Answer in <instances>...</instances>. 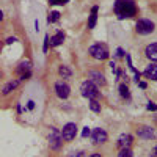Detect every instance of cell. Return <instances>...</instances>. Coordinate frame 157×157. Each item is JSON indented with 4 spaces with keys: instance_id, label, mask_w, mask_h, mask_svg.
Segmentation results:
<instances>
[{
    "instance_id": "obj_1",
    "label": "cell",
    "mask_w": 157,
    "mask_h": 157,
    "mask_svg": "<svg viewBox=\"0 0 157 157\" xmlns=\"http://www.w3.org/2000/svg\"><path fill=\"white\" fill-rule=\"evenodd\" d=\"M113 10H115V14L118 16V19L132 17L138 11L134 0H116L113 5Z\"/></svg>"
},
{
    "instance_id": "obj_2",
    "label": "cell",
    "mask_w": 157,
    "mask_h": 157,
    "mask_svg": "<svg viewBox=\"0 0 157 157\" xmlns=\"http://www.w3.org/2000/svg\"><path fill=\"white\" fill-rule=\"evenodd\" d=\"M88 54L93 57V58L102 61V60H107L109 58L110 50H109V47H107L105 43H98V44H93V46L88 49Z\"/></svg>"
},
{
    "instance_id": "obj_3",
    "label": "cell",
    "mask_w": 157,
    "mask_h": 157,
    "mask_svg": "<svg viewBox=\"0 0 157 157\" xmlns=\"http://www.w3.org/2000/svg\"><path fill=\"white\" fill-rule=\"evenodd\" d=\"M80 93L83 98H88V99H98L99 94H101V91L98 88V85H94L91 80H85L80 86Z\"/></svg>"
},
{
    "instance_id": "obj_4",
    "label": "cell",
    "mask_w": 157,
    "mask_h": 157,
    "mask_svg": "<svg viewBox=\"0 0 157 157\" xmlns=\"http://www.w3.org/2000/svg\"><path fill=\"white\" fill-rule=\"evenodd\" d=\"M60 134H61V140L63 141H72L75 138V135H77V126H75V123L64 124Z\"/></svg>"
},
{
    "instance_id": "obj_5",
    "label": "cell",
    "mask_w": 157,
    "mask_h": 157,
    "mask_svg": "<svg viewBox=\"0 0 157 157\" xmlns=\"http://www.w3.org/2000/svg\"><path fill=\"white\" fill-rule=\"evenodd\" d=\"M135 30L138 35H149L154 32V24L149 19H138V22L135 25Z\"/></svg>"
},
{
    "instance_id": "obj_6",
    "label": "cell",
    "mask_w": 157,
    "mask_h": 157,
    "mask_svg": "<svg viewBox=\"0 0 157 157\" xmlns=\"http://www.w3.org/2000/svg\"><path fill=\"white\" fill-rule=\"evenodd\" d=\"M47 140H49V146H50V149L58 151V149L61 148L63 140H61V134L58 132L57 129H52V130H50V134H49Z\"/></svg>"
},
{
    "instance_id": "obj_7",
    "label": "cell",
    "mask_w": 157,
    "mask_h": 157,
    "mask_svg": "<svg viewBox=\"0 0 157 157\" xmlns=\"http://www.w3.org/2000/svg\"><path fill=\"white\" fill-rule=\"evenodd\" d=\"M55 93H57V96L60 99H68L69 98V93H71V88H69V85L66 82L60 80V82L55 83Z\"/></svg>"
},
{
    "instance_id": "obj_8",
    "label": "cell",
    "mask_w": 157,
    "mask_h": 157,
    "mask_svg": "<svg viewBox=\"0 0 157 157\" xmlns=\"http://www.w3.org/2000/svg\"><path fill=\"white\" fill-rule=\"evenodd\" d=\"M91 140H93L94 145H104L107 141V132L101 127H96L93 132H91Z\"/></svg>"
},
{
    "instance_id": "obj_9",
    "label": "cell",
    "mask_w": 157,
    "mask_h": 157,
    "mask_svg": "<svg viewBox=\"0 0 157 157\" xmlns=\"http://www.w3.org/2000/svg\"><path fill=\"white\" fill-rule=\"evenodd\" d=\"M30 69H32V63H30L29 60L22 61V63L19 64V66H17V69H16V72L21 75V78H19V80H25V78H29V77L32 75Z\"/></svg>"
},
{
    "instance_id": "obj_10",
    "label": "cell",
    "mask_w": 157,
    "mask_h": 157,
    "mask_svg": "<svg viewBox=\"0 0 157 157\" xmlns=\"http://www.w3.org/2000/svg\"><path fill=\"white\" fill-rule=\"evenodd\" d=\"M137 135H138V138H143V140H151L155 137V132L149 126H140L137 129Z\"/></svg>"
},
{
    "instance_id": "obj_11",
    "label": "cell",
    "mask_w": 157,
    "mask_h": 157,
    "mask_svg": "<svg viewBox=\"0 0 157 157\" xmlns=\"http://www.w3.org/2000/svg\"><path fill=\"white\" fill-rule=\"evenodd\" d=\"M88 80H91L94 85H101V86H104V85L107 83L104 74H101V72H98V71H90V72H88Z\"/></svg>"
},
{
    "instance_id": "obj_12",
    "label": "cell",
    "mask_w": 157,
    "mask_h": 157,
    "mask_svg": "<svg viewBox=\"0 0 157 157\" xmlns=\"http://www.w3.org/2000/svg\"><path fill=\"white\" fill-rule=\"evenodd\" d=\"M132 141H134V137L130 134H123V135H120V138H118V146H120V149L130 148Z\"/></svg>"
},
{
    "instance_id": "obj_13",
    "label": "cell",
    "mask_w": 157,
    "mask_h": 157,
    "mask_svg": "<svg viewBox=\"0 0 157 157\" xmlns=\"http://www.w3.org/2000/svg\"><path fill=\"white\" fill-rule=\"evenodd\" d=\"M145 55L148 57V60L157 63V43H152V44L146 46V49H145Z\"/></svg>"
},
{
    "instance_id": "obj_14",
    "label": "cell",
    "mask_w": 157,
    "mask_h": 157,
    "mask_svg": "<svg viewBox=\"0 0 157 157\" xmlns=\"http://www.w3.org/2000/svg\"><path fill=\"white\" fill-rule=\"evenodd\" d=\"M143 75L146 78H151V80L157 82V63H151L149 66H146V69L143 71Z\"/></svg>"
},
{
    "instance_id": "obj_15",
    "label": "cell",
    "mask_w": 157,
    "mask_h": 157,
    "mask_svg": "<svg viewBox=\"0 0 157 157\" xmlns=\"http://www.w3.org/2000/svg\"><path fill=\"white\" fill-rule=\"evenodd\" d=\"M19 83H21V80H11V82H8V83L3 86V90H2V94H3V96L10 94L11 91H14V90L19 86Z\"/></svg>"
},
{
    "instance_id": "obj_16",
    "label": "cell",
    "mask_w": 157,
    "mask_h": 157,
    "mask_svg": "<svg viewBox=\"0 0 157 157\" xmlns=\"http://www.w3.org/2000/svg\"><path fill=\"white\" fill-rule=\"evenodd\" d=\"M63 41H64V33H63V32H58V33H55L54 36L50 38V44L54 46V47L61 46V44H63Z\"/></svg>"
},
{
    "instance_id": "obj_17",
    "label": "cell",
    "mask_w": 157,
    "mask_h": 157,
    "mask_svg": "<svg viewBox=\"0 0 157 157\" xmlns=\"http://www.w3.org/2000/svg\"><path fill=\"white\" fill-rule=\"evenodd\" d=\"M96 21H98V6H93V8H91L90 19H88V29H94Z\"/></svg>"
},
{
    "instance_id": "obj_18",
    "label": "cell",
    "mask_w": 157,
    "mask_h": 157,
    "mask_svg": "<svg viewBox=\"0 0 157 157\" xmlns=\"http://www.w3.org/2000/svg\"><path fill=\"white\" fill-rule=\"evenodd\" d=\"M58 74L63 77V78H69L72 75V71L68 68V66H64V64H61V66L58 68Z\"/></svg>"
},
{
    "instance_id": "obj_19",
    "label": "cell",
    "mask_w": 157,
    "mask_h": 157,
    "mask_svg": "<svg viewBox=\"0 0 157 157\" xmlns=\"http://www.w3.org/2000/svg\"><path fill=\"white\" fill-rule=\"evenodd\" d=\"M90 109L93 112H96V113L101 112V104L98 102V99H90Z\"/></svg>"
},
{
    "instance_id": "obj_20",
    "label": "cell",
    "mask_w": 157,
    "mask_h": 157,
    "mask_svg": "<svg viewBox=\"0 0 157 157\" xmlns=\"http://www.w3.org/2000/svg\"><path fill=\"white\" fill-rule=\"evenodd\" d=\"M120 94H121V98H124V99H129L130 98V93H129V88H127V85H120Z\"/></svg>"
},
{
    "instance_id": "obj_21",
    "label": "cell",
    "mask_w": 157,
    "mask_h": 157,
    "mask_svg": "<svg viewBox=\"0 0 157 157\" xmlns=\"http://www.w3.org/2000/svg\"><path fill=\"white\" fill-rule=\"evenodd\" d=\"M118 157H134V154H132V151H130V148H123V149H120Z\"/></svg>"
},
{
    "instance_id": "obj_22",
    "label": "cell",
    "mask_w": 157,
    "mask_h": 157,
    "mask_svg": "<svg viewBox=\"0 0 157 157\" xmlns=\"http://www.w3.org/2000/svg\"><path fill=\"white\" fill-rule=\"evenodd\" d=\"M60 19V13L58 11H52L50 16H49V22H57Z\"/></svg>"
},
{
    "instance_id": "obj_23",
    "label": "cell",
    "mask_w": 157,
    "mask_h": 157,
    "mask_svg": "<svg viewBox=\"0 0 157 157\" xmlns=\"http://www.w3.org/2000/svg\"><path fill=\"white\" fill-rule=\"evenodd\" d=\"M69 157H85V152L83 151H74L69 154Z\"/></svg>"
},
{
    "instance_id": "obj_24",
    "label": "cell",
    "mask_w": 157,
    "mask_h": 157,
    "mask_svg": "<svg viewBox=\"0 0 157 157\" xmlns=\"http://www.w3.org/2000/svg\"><path fill=\"white\" fill-rule=\"evenodd\" d=\"M49 2H50V5H64L69 0H49Z\"/></svg>"
},
{
    "instance_id": "obj_25",
    "label": "cell",
    "mask_w": 157,
    "mask_h": 157,
    "mask_svg": "<svg viewBox=\"0 0 157 157\" xmlns=\"http://www.w3.org/2000/svg\"><path fill=\"white\" fill-rule=\"evenodd\" d=\"M148 110H151V112H155L157 110V105L154 102H148Z\"/></svg>"
},
{
    "instance_id": "obj_26",
    "label": "cell",
    "mask_w": 157,
    "mask_h": 157,
    "mask_svg": "<svg viewBox=\"0 0 157 157\" xmlns=\"http://www.w3.org/2000/svg\"><path fill=\"white\" fill-rule=\"evenodd\" d=\"M90 134H91V132H90V129H88V127H85V129H83V132H82V137H83V138H86Z\"/></svg>"
},
{
    "instance_id": "obj_27",
    "label": "cell",
    "mask_w": 157,
    "mask_h": 157,
    "mask_svg": "<svg viewBox=\"0 0 157 157\" xmlns=\"http://www.w3.org/2000/svg\"><path fill=\"white\" fill-rule=\"evenodd\" d=\"M27 107H29V110H33V109H35V102H33V101H29V102H27Z\"/></svg>"
},
{
    "instance_id": "obj_28",
    "label": "cell",
    "mask_w": 157,
    "mask_h": 157,
    "mask_svg": "<svg viewBox=\"0 0 157 157\" xmlns=\"http://www.w3.org/2000/svg\"><path fill=\"white\" fill-rule=\"evenodd\" d=\"M47 44H49V38H44V52H47Z\"/></svg>"
},
{
    "instance_id": "obj_29",
    "label": "cell",
    "mask_w": 157,
    "mask_h": 157,
    "mask_svg": "<svg viewBox=\"0 0 157 157\" xmlns=\"http://www.w3.org/2000/svg\"><path fill=\"white\" fill-rule=\"evenodd\" d=\"M14 41H17L16 38H8V39H6V44H13V43H14Z\"/></svg>"
},
{
    "instance_id": "obj_30",
    "label": "cell",
    "mask_w": 157,
    "mask_h": 157,
    "mask_svg": "<svg viewBox=\"0 0 157 157\" xmlns=\"http://www.w3.org/2000/svg\"><path fill=\"white\" fill-rule=\"evenodd\" d=\"M151 155H152V157H157V145H155V148L152 149V152H151Z\"/></svg>"
},
{
    "instance_id": "obj_31",
    "label": "cell",
    "mask_w": 157,
    "mask_h": 157,
    "mask_svg": "<svg viewBox=\"0 0 157 157\" xmlns=\"http://www.w3.org/2000/svg\"><path fill=\"white\" fill-rule=\"evenodd\" d=\"M88 157H102L99 152H94V154H91V155H88Z\"/></svg>"
},
{
    "instance_id": "obj_32",
    "label": "cell",
    "mask_w": 157,
    "mask_h": 157,
    "mask_svg": "<svg viewBox=\"0 0 157 157\" xmlns=\"http://www.w3.org/2000/svg\"><path fill=\"white\" fill-rule=\"evenodd\" d=\"M123 55H124V54H123V50H121V49H118V57H123Z\"/></svg>"
},
{
    "instance_id": "obj_33",
    "label": "cell",
    "mask_w": 157,
    "mask_h": 157,
    "mask_svg": "<svg viewBox=\"0 0 157 157\" xmlns=\"http://www.w3.org/2000/svg\"><path fill=\"white\" fill-rule=\"evenodd\" d=\"M138 85H140V86H141V88H146V83H145V82H140V83H138Z\"/></svg>"
},
{
    "instance_id": "obj_34",
    "label": "cell",
    "mask_w": 157,
    "mask_h": 157,
    "mask_svg": "<svg viewBox=\"0 0 157 157\" xmlns=\"http://www.w3.org/2000/svg\"><path fill=\"white\" fill-rule=\"evenodd\" d=\"M3 21V13H2V10H0V22Z\"/></svg>"
},
{
    "instance_id": "obj_35",
    "label": "cell",
    "mask_w": 157,
    "mask_h": 157,
    "mask_svg": "<svg viewBox=\"0 0 157 157\" xmlns=\"http://www.w3.org/2000/svg\"><path fill=\"white\" fill-rule=\"evenodd\" d=\"M0 77H2V71H0Z\"/></svg>"
}]
</instances>
